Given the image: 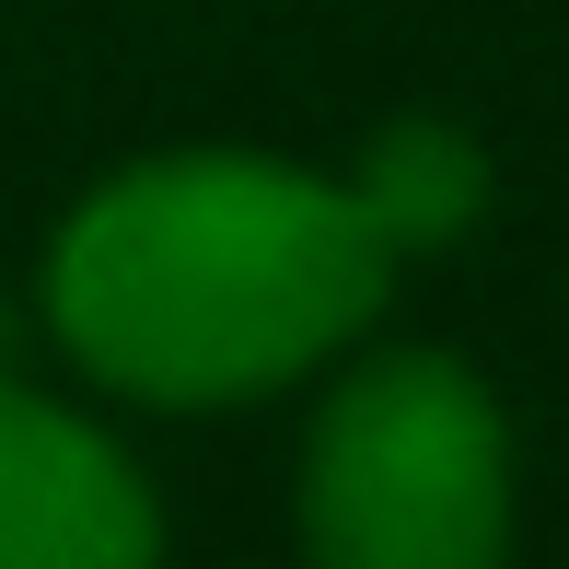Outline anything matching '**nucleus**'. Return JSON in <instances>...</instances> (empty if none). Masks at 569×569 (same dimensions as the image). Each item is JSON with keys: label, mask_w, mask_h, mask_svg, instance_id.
<instances>
[{"label": "nucleus", "mask_w": 569, "mask_h": 569, "mask_svg": "<svg viewBox=\"0 0 569 569\" xmlns=\"http://www.w3.org/2000/svg\"><path fill=\"white\" fill-rule=\"evenodd\" d=\"M396 256L338 174L279 151H151L70 198L36 315L106 396L198 419L256 407L372 338Z\"/></svg>", "instance_id": "obj_1"}, {"label": "nucleus", "mask_w": 569, "mask_h": 569, "mask_svg": "<svg viewBox=\"0 0 569 569\" xmlns=\"http://www.w3.org/2000/svg\"><path fill=\"white\" fill-rule=\"evenodd\" d=\"M0 569H163L140 453L23 372H0Z\"/></svg>", "instance_id": "obj_3"}, {"label": "nucleus", "mask_w": 569, "mask_h": 569, "mask_svg": "<svg viewBox=\"0 0 569 569\" xmlns=\"http://www.w3.org/2000/svg\"><path fill=\"white\" fill-rule=\"evenodd\" d=\"M338 187H349V210L372 221V244L407 268V256H442V244H465V232L488 221V151L465 140L453 117H383Z\"/></svg>", "instance_id": "obj_4"}, {"label": "nucleus", "mask_w": 569, "mask_h": 569, "mask_svg": "<svg viewBox=\"0 0 569 569\" xmlns=\"http://www.w3.org/2000/svg\"><path fill=\"white\" fill-rule=\"evenodd\" d=\"M511 407L453 349H360L291 477L302 569H511Z\"/></svg>", "instance_id": "obj_2"}]
</instances>
